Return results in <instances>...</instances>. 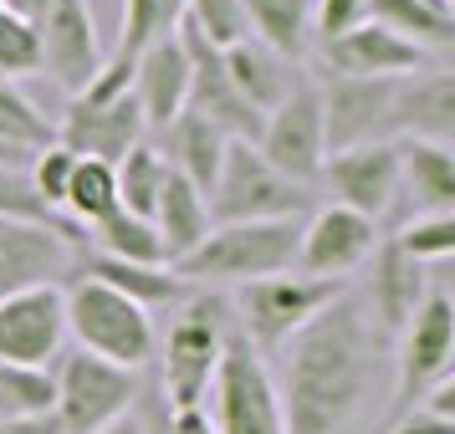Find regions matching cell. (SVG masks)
Segmentation results:
<instances>
[{
    "instance_id": "cell-9",
    "label": "cell",
    "mask_w": 455,
    "mask_h": 434,
    "mask_svg": "<svg viewBox=\"0 0 455 434\" xmlns=\"http://www.w3.org/2000/svg\"><path fill=\"white\" fill-rule=\"evenodd\" d=\"M52 389H57V424L62 434H98L108 430L113 419H124L139 398V373L118 368V363H103L92 352H62L57 358V373H52Z\"/></svg>"
},
{
    "instance_id": "cell-15",
    "label": "cell",
    "mask_w": 455,
    "mask_h": 434,
    "mask_svg": "<svg viewBox=\"0 0 455 434\" xmlns=\"http://www.w3.org/2000/svg\"><path fill=\"white\" fill-rule=\"evenodd\" d=\"M379 246V225L353 215V209L323 205L312 209V220H302L297 235V271L312 281H348L353 271H363V261Z\"/></svg>"
},
{
    "instance_id": "cell-25",
    "label": "cell",
    "mask_w": 455,
    "mask_h": 434,
    "mask_svg": "<svg viewBox=\"0 0 455 434\" xmlns=\"http://www.w3.org/2000/svg\"><path fill=\"white\" fill-rule=\"evenodd\" d=\"M164 138V148H159V159H164L185 185H195L200 194H210V185H215V174H220V159H226V133L220 128H210L205 118H195V113H180L174 123L159 133Z\"/></svg>"
},
{
    "instance_id": "cell-39",
    "label": "cell",
    "mask_w": 455,
    "mask_h": 434,
    "mask_svg": "<svg viewBox=\"0 0 455 434\" xmlns=\"http://www.w3.org/2000/svg\"><path fill=\"white\" fill-rule=\"evenodd\" d=\"M0 215H11V220H57V215L26 189L21 174H0Z\"/></svg>"
},
{
    "instance_id": "cell-17",
    "label": "cell",
    "mask_w": 455,
    "mask_h": 434,
    "mask_svg": "<svg viewBox=\"0 0 455 434\" xmlns=\"http://www.w3.org/2000/svg\"><path fill=\"white\" fill-rule=\"evenodd\" d=\"M323 62L332 67V77H363V83H399L435 67L430 51L410 46L404 36H394L384 26L358 21L353 31H343L338 42H323Z\"/></svg>"
},
{
    "instance_id": "cell-34",
    "label": "cell",
    "mask_w": 455,
    "mask_h": 434,
    "mask_svg": "<svg viewBox=\"0 0 455 434\" xmlns=\"http://www.w3.org/2000/svg\"><path fill=\"white\" fill-rule=\"evenodd\" d=\"M180 26H189L215 51L246 42V11H241V0H185V21Z\"/></svg>"
},
{
    "instance_id": "cell-44",
    "label": "cell",
    "mask_w": 455,
    "mask_h": 434,
    "mask_svg": "<svg viewBox=\"0 0 455 434\" xmlns=\"http://www.w3.org/2000/svg\"><path fill=\"white\" fill-rule=\"evenodd\" d=\"M0 11H11V16H26V21H36L46 11V0H0Z\"/></svg>"
},
{
    "instance_id": "cell-14",
    "label": "cell",
    "mask_w": 455,
    "mask_h": 434,
    "mask_svg": "<svg viewBox=\"0 0 455 434\" xmlns=\"http://www.w3.org/2000/svg\"><path fill=\"white\" fill-rule=\"evenodd\" d=\"M67 352L62 287H26L0 302V363L52 368Z\"/></svg>"
},
{
    "instance_id": "cell-12",
    "label": "cell",
    "mask_w": 455,
    "mask_h": 434,
    "mask_svg": "<svg viewBox=\"0 0 455 434\" xmlns=\"http://www.w3.org/2000/svg\"><path fill=\"white\" fill-rule=\"evenodd\" d=\"M36 42H42V72H52V83L67 98H83L98 83L108 51L87 0H46V11L36 16Z\"/></svg>"
},
{
    "instance_id": "cell-37",
    "label": "cell",
    "mask_w": 455,
    "mask_h": 434,
    "mask_svg": "<svg viewBox=\"0 0 455 434\" xmlns=\"http://www.w3.org/2000/svg\"><path fill=\"white\" fill-rule=\"evenodd\" d=\"M72 169H77V154L52 138L46 148H36V154H31V164H26V189H31L46 209H62V194H67Z\"/></svg>"
},
{
    "instance_id": "cell-26",
    "label": "cell",
    "mask_w": 455,
    "mask_h": 434,
    "mask_svg": "<svg viewBox=\"0 0 455 434\" xmlns=\"http://www.w3.org/2000/svg\"><path fill=\"white\" fill-rule=\"evenodd\" d=\"M148 220H154L159 241H164L169 266H174V261H185L189 250L210 235V205H205V194H200L195 185H185L174 169L164 174V189H159V200H154V215H148Z\"/></svg>"
},
{
    "instance_id": "cell-43",
    "label": "cell",
    "mask_w": 455,
    "mask_h": 434,
    "mask_svg": "<svg viewBox=\"0 0 455 434\" xmlns=\"http://www.w3.org/2000/svg\"><path fill=\"white\" fill-rule=\"evenodd\" d=\"M174 434H210L205 409H174Z\"/></svg>"
},
{
    "instance_id": "cell-22",
    "label": "cell",
    "mask_w": 455,
    "mask_h": 434,
    "mask_svg": "<svg viewBox=\"0 0 455 434\" xmlns=\"http://www.w3.org/2000/svg\"><path fill=\"white\" fill-rule=\"evenodd\" d=\"M128 92H133V103H139V113H144L148 133H164V128L185 113L189 107V57H185L180 31L164 36V42H154L144 57L133 62Z\"/></svg>"
},
{
    "instance_id": "cell-16",
    "label": "cell",
    "mask_w": 455,
    "mask_h": 434,
    "mask_svg": "<svg viewBox=\"0 0 455 434\" xmlns=\"http://www.w3.org/2000/svg\"><path fill=\"white\" fill-rule=\"evenodd\" d=\"M52 138L62 148H72L77 159L118 164L128 148H139L148 138V128H144L139 103H133V92H118V98H72L62 128Z\"/></svg>"
},
{
    "instance_id": "cell-27",
    "label": "cell",
    "mask_w": 455,
    "mask_h": 434,
    "mask_svg": "<svg viewBox=\"0 0 455 434\" xmlns=\"http://www.w3.org/2000/svg\"><path fill=\"white\" fill-rule=\"evenodd\" d=\"M363 21L384 26L394 36H404L410 46L430 51L440 62V51L455 46V11L451 0H369V16Z\"/></svg>"
},
{
    "instance_id": "cell-32",
    "label": "cell",
    "mask_w": 455,
    "mask_h": 434,
    "mask_svg": "<svg viewBox=\"0 0 455 434\" xmlns=\"http://www.w3.org/2000/svg\"><path fill=\"white\" fill-rule=\"evenodd\" d=\"M113 174H118V209L124 215H139V220H148L154 215V200H159V189H164V159H159V144H139L128 148L124 159L113 164Z\"/></svg>"
},
{
    "instance_id": "cell-29",
    "label": "cell",
    "mask_w": 455,
    "mask_h": 434,
    "mask_svg": "<svg viewBox=\"0 0 455 434\" xmlns=\"http://www.w3.org/2000/svg\"><path fill=\"white\" fill-rule=\"evenodd\" d=\"M77 266H83V276H92V281L124 291L128 302H139L144 312L180 307L189 296V287L174 276V266H128V261H108V256H77Z\"/></svg>"
},
{
    "instance_id": "cell-11",
    "label": "cell",
    "mask_w": 455,
    "mask_h": 434,
    "mask_svg": "<svg viewBox=\"0 0 455 434\" xmlns=\"http://www.w3.org/2000/svg\"><path fill=\"white\" fill-rule=\"evenodd\" d=\"M83 235L62 220H11L0 215V302L26 287H57L77 266Z\"/></svg>"
},
{
    "instance_id": "cell-1",
    "label": "cell",
    "mask_w": 455,
    "mask_h": 434,
    "mask_svg": "<svg viewBox=\"0 0 455 434\" xmlns=\"http://www.w3.org/2000/svg\"><path fill=\"white\" fill-rule=\"evenodd\" d=\"M271 389L287 434H348L379 383L384 332L373 327L358 291L343 287L307 327L271 352Z\"/></svg>"
},
{
    "instance_id": "cell-38",
    "label": "cell",
    "mask_w": 455,
    "mask_h": 434,
    "mask_svg": "<svg viewBox=\"0 0 455 434\" xmlns=\"http://www.w3.org/2000/svg\"><path fill=\"white\" fill-rule=\"evenodd\" d=\"M369 16V0H312V36L323 42H338L343 31Z\"/></svg>"
},
{
    "instance_id": "cell-20",
    "label": "cell",
    "mask_w": 455,
    "mask_h": 434,
    "mask_svg": "<svg viewBox=\"0 0 455 434\" xmlns=\"http://www.w3.org/2000/svg\"><path fill=\"white\" fill-rule=\"evenodd\" d=\"M363 266H369V276H363V287H358V302H363V312L373 317V327L389 337V332L404 327L414 317V307L425 302L430 276H425L419 261H410L404 250L394 246V241H379Z\"/></svg>"
},
{
    "instance_id": "cell-21",
    "label": "cell",
    "mask_w": 455,
    "mask_h": 434,
    "mask_svg": "<svg viewBox=\"0 0 455 434\" xmlns=\"http://www.w3.org/2000/svg\"><path fill=\"white\" fill-rule=\"evenodd\" d=\"M389 133H399V138H425V144H451L455 138V72L451 67L435 62L425 72L394 83Z\"/></svg>"
},
{
    "instance_id": "cell-31",
    "label": "cell",
    "mask_w": 455,
    "mask_h": 434,
    "mask_svg": "<svg viewBox=\"0 0 455 434\" xmlns=\"http://www.w3.org/2000/svg\"><path fill=\"white\" fill-rule=\"evenodd\" d=\"M92 256L128 261V266H169L154 220H139V215H124V209H113L103 225H92Z\"/></svg>"
},
{
    "instance_id": "cell-23",
    "label": "cell",
    "mask_w": 455,
    "mask_h": 434,
    "mask_svg": "<svg viewBox=\"0 0 455 434\" xmlns=\"http://www.w3.org/2000/svg\"><path fill=\"white\" fill-rule=\"evenodd\" d=\"M394 148H399V194L414 205V215H451V209H455V159H451V144L394 138Z\"/></svg>"
},
{
    "instance_id": "cell-5",
    "label": "cell",
    "mask_w": 455,
    "mask_h": 434,
    "mask_svg": "<svg viewBox=\"0 0 455 434\" xmlns=\"http://www.w3.org/2000/svg\"><path fill=\"white\" fill-rule=\"evenodd\" d=\"M343 287L348 281H312L302 271H282V276H267V281L235 287V296H230V322L271 363V352L282 348L287 337H297Z\"/></svg>"
},
{
    "instance_id": "cell-40",
    "label": "cell",
    "mask_w": 455,
    "mask_h": 434,
    "mask_svg": "<svg viewBox=\"0 0 455 434\" xmlns=\"http://www.w3.org/2000/svg\"><path fill=\"white\" fill-rule=\"evenodd\" d=\"M389 434H455V419H435L425 409H410L399 419H389Z\"/></svg>"
},
{
    "instance_id": "cell-28",
    "label": "cell",
    "mask_w": 455,
    "mask_h": 434,
    "mask_svg": "<svg viewBox=\"0 0 455 434\" xmlns=\"http://www.w3.org/2000/svg\"><path fill=\"white\" fill-rule=\"evenodd\" d=\"M246 11V36L276 51L282 62L302 67L312 42V0H241Z\"/></svg>"
},
{
    "instance_id": "cell-13",
    "label": "cell",
    "mask_w": 455,
    "mask_h": 434,
    "mask_svg": "<svg viewBox=\"0 0 455 434\" xmlns=\"http://www.w3.org/2000/svg\"><path fill=\"white\" fill-rule=\"evenodd\" d=\"M317 185L328 189V205L353 209V215L379 225L394 209V200H399V148H394V138L338 148V154L323 159Z\"/></svg>"
},
{
    "instance_id": "cell-45",
    "label": "cell",
    "mask_w": 455,
    "mask_h": 434,
    "mask_svg": "<svg viewBox=\"0 0 455 434\" xmlns=\"http://www.w3.org/2000/svg\"><path fill=\"white\" fill-rule=\"evenodd\" d=\"M98 434H139V419H133V409L124 414V419H113L108 430H98Z\"/></svg>"
},
{
    "instance_id": "cell-41",
    "label": "cell",
    "mask_w": 455,
    "mask_h": 434,
    "mask_svg": "<svg viewBox=\"0 0 455 434\" xmlns=\"http://www.w3.org/2000/svg\"><path fill=\"white\" fill-rule=\"evenodd\" d=\"M0 434H62L57 414H36V419H0Z\"/></svg>"
},
{
    "instance_id": "cell-18",
    "label": "cell",
    "mask_w": 455,
    "mask_h": 434,
    "mask_svg": "<svg viewBox=\"0 0 455 434\" xmlns=\"http://www.w3.org/2000/svg\"><path fill=\"white\" fill-rule=\"evenodd\" d=\"M323 98V138L328 154L353 144H373L389 133V107H394V83H363V77H328L317 83Z\"/></svg>"
},
{
    "instance_id": "cell-4",
    "label": "cell",
    "mask_w": 455,
    "mask_h": 434,
    "mask_svg": "<svg viewBox=\"0 0 455 434\" xmlns=\"http://www.w3.org/2000/svg\"><path fill=\"white\" fill-rule=\"evenodd\" d=\"M62 307H67V337L77 343V352H92L103 363L139 373L159 348L154 312H144L139 302H128L124 291L103 287L92 276H77L62 291Z\"/></svg>"
},
{
    "instance_id": "cell-33",
    "label": "cell",
    "mask_w": 455,
    "mask_h": 434,
    "mask_svg": "<svg viewBox=\"0 0 455 434\" xmlns=\"http://www.w3.org/2000/svg\"><path fill=\"white\" fill-rule=\"evenodd\" d=\"M52 404H57L52 368L0 363V419H36V414H52Z\"/></svg>"
},
{
    "instance_id": "cell-3",
    "label": "cell",
    "mask_w": 455,
    "mask_h": 434,
    "mask_svg": "<svg viewBox=\"0 0 455 434\" xmlns=\"http://www.w3.org/2000/svg\"><path fill=\"white\" fill-rule=\"evenodd\" d=\"M230 327L235 322H230L226 296L189 291L174 307V322H169L164 348H159V393L169 398V409H205V393L215 383Z\"/></svg>"
},
{
    "instance_id": "cell-35",
    "label": "cell",
    "mask_w": 455,
    "mask_h": 434,
    "mask_svg": "<svg viewBox=\"0 0 455 434\" xmlns=\"http://www.w3.org/2000/svg\"><path fill=\"white\" fill-rule=\"evenodd\" d=\"M31 72H42V42L36 21L0 11V83H21Z\"/></svg>"
},
{
    "instance_id": "cell-7",
    "label": "cell",
    "mask_w": 455,
    "mask_h": 434,
    "mask_svg": "<svg viewBox=\"0 0 455 434\" xmlns=\"http://www.w3.org/2000/svg\"><path fill=\"white\" fill-rule=\"evenodd\" d=\"M210 225H246V220H302L307 189L282 179L276 169L256 154V144H226L220 174L205 194Z\"/></svg>"
},
{
    "instance_id": "cell-30",
    "label": "cell",
    "mask_w": 455,
    "mask_h": 434,
    "mask_svg": "<svg viewBox=\"0 0 455 434\" xmlns=\"http://www.w3.org/2000/svg\"><path fill=\"white\" fill-rule=\"evenodd\" d=\"M62 209L72 215V230H83V241H87V230L103 225L108 215L118 209V174H113V164H103V159H77L72 179H67Z\"/></svg>"
},
{
    "instance_id": "cell-36",
    "label": "cell",
    "mask_w": 455,
    "mask_h": 434,
    "mask_svg": "<svg viewBox=\"0 0 455 434\" xmlns=\"http://www.w3.org/2000/svg\"><path fill=\"white\" fill-rule=\"evenodd\" d=\"M389 241L410 261H419V266H440L455 250V215H414L410 225L399 230V235H389Z\"/></svg>"
},
{
    "instance_id": "cell-42",
    "label": "cell",
    "mask_w": 455,
    "mask_h": 434,
    "mask_svg": "<svg viewBox=\"0 0 455 434\" xmlns=\"http://www.w3.org/2000/svg\"><path fill=\"white\" fill-rule=\"evenodd\" d=\"M26 164H31V154L0 138V174H21V179H26Z\"/></svg>"
},
{
    "instance_id": "cell-10",
    "label": "cell",
    "mask_w": 455,
    "mask_h": 434,
    "mask_svg": "<svg viewBox=\"0 0 455 434\" xmlns=\"http://www.w3.org/2000/svg\"><path fill=\"white\" fill-rule=\"evenodd\" d=\"M256 154L291 185H317L323 159H328V138H323V98H317L312 77H297V87L261 118Z\"/></svg>"
},
{
    "instance_id": "cell-8",
    "label": "cell",
    "mask_w": 455,
    "mask_h": 434,
    "mask_svg": "<svg viewBox=\"0 0 455 434\" xmlns=\"http://www.w3.org/2000/svg\"><path fill=\"white\" fill-rule=\"evenodd\" d=\"M455 368V302L445 287H430L425 302L414 307V317L394 332V419L410 414L425 389H435L440 378H451Z\"/></svg>"
},
{
    "instance_id": "cell-6",
    "label": "cell",
    "mask_w": 455,
    "mask_h": 434,
    "mask_svg": "<svg viewBox=\"0 0 455 434\" xmlns=\"http://www.w3.org/2000/svg\"><path fill=\"white\" fill-rule=\"evenodd\" d=\"M205 419L210 434H287L282 404L271 389V363L235 327H230L215 383L205 393Z\"/></svg>"
},
{
    "instance_id": "cell-24",
    "label": "cell",
    "mask_w": 455,
    "mask_h": 434,
    "mask_svg": "<svg viewBox=\"0 0 455 434\" xmlns=\"http://www.w3.org/2000/svg\"><path fill=\"white\" fill-rule=\"evenodd\" d=\"M220 67H226L230 87L241 92V103H246L251 113H261V118H267L271 107L297 87V77H302V67L282 62L276 51H267V46L251 42V36L235 42V46H226V51H220Z\"/></svg>"
},
{
    "instance_id": "cell-2",
    "label": "cell",
    "mask_w": 455,
    "mask_h": 434,
    "mask_svg": "<svg viewBox=\"0 0 455 434\" xmlns=\"http://www.w3.org/2000/svg\"><path fill=\"white\" fill-rule=\"evenodd\" d=\"M302 220H246V225H210V235L174 261V276L195 287H251L282 271H297Z\"/></svg>"
},
{
    "instance_id": "cell-19",
    "label": "cell",
    "mask_w": 455,
    "mask_h": 434,
    "mask_svg": "<svg viewBox=\"0 0 455 434\" xmlns=\"http://www.w3.org/2000/svg\"><path fill=\"white\" fill-rule=\"evenodd\" d=\"M185 21V0H124V21H118V42L103 57V72L98 83L87 87L83 98H118L128 92V77H133V62L144 57L154 42L174 36Z\"/></svg>"
}]
</instances>
